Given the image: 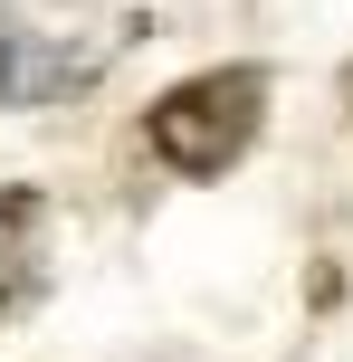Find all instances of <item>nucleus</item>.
Returning a JSON list of instances; mask_svg holds the SVG:
<instances>
[{"instance_id": "obj_2", "label": "nucleus", "mask_w": 353, "mask_h": 362, "mask_svg": "<svg viewBox=\"0 0 353 362\" xmlns=\"http://www.w3.org/2000/svg\"><path fill=\"white\" fill-rule=\"evenodd\" d=\"M48 286V191H0V325L38 305Z\"/></svg>"}, {"instance_id": "obj_3", "label": "nucleus", "mask_w": 353, "mask_h": 362, "mask_svg": "<svg viewBox=\"0 0 353 362\" xmlns=\"http://www.w3.org/2000/svg\"><path fill=\"white\" fill-rule=\"evenodd\" d=\"M96 57H67V48H48V38H0V105H38V95H76V86H96Z\"/></svg>"}, {"instance_id": "obj_1", "label": "nucleus", "mask_w": 353, "mask_h": 362, "mask_svg": "<svg viewBox=\"0 0 353 362\" xmlns=\"http://www.w3.org/2000/svg\"><path fill=\"white\" fill-rule=\"evenodd\" d=\"M258 124H267V67H210V76H182V86L144 115V144L163 153L172 172L220 181L258 144Z\"/></svg>"}]
</instances>
